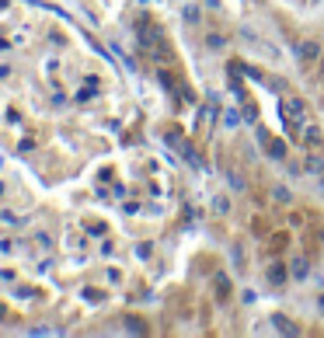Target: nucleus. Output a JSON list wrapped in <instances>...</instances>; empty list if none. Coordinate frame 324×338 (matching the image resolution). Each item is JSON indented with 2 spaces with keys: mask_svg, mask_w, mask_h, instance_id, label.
<instances>
[{
  "mask_svg": "<svg viewBox=\"0 0 324 338\" xmlns=\"http://www.w3.org/2000/svg\"><path fill=\"white\" fill-rule=\"evenodd\" d=\"M272 199H275V202H283V206H289V202H293V196H289V188H286V185H275V188H272Z\"/></svg>",
  "mask_w": 324,
  "mask_h": 338,
  "instance_id": "4",
  "label": "nucleus"
},
{
  "mask_svg": "<svg viewBox=\"0 0 324 338\" xmlns=\"http://www.w3.org/2000/svg\"><path fill=\"white\" fill-rule=\"evenodd\" d=\"M0 192H4V188H0Z\"/></svg>",
  "mask_w": 324,
  "mask_h": 338,
  "instance_id": "17",
  "label": "nucleus"
},
{
  "mask_svg": "<svg viewBox=\"0 0 324 338\" xmlns=\"http://www.w3.org/2000/svg\"><path fill=\"white\" fill-rule=\"evenodd\" d=\"M244 119L254 122V119H258V108H251V105H248V108H244Z\"/></svg>",
  "mask_w": 324,
  "mask_h": 338,
  "instance_id": "13",
  "label": "nucleus"
},
{
  "mask_svg": "<svg viewBox=\"0 0 324 338\" xmlns=\"http://www.w3.org/2000/svg\"><path fill=\"white\" fill-rule=\"evenodd\" d=\"M185 18H189V25H195V21H199V11H195V7H189V11H185Z\"/></svg>",
  "mask_w": 324,
  "mask_h": 338,
  "instance_id": "14",
  "label": "nucleus"
},
{
  "mask_svg": "<svg viewBox=\"0 0 324 338\" xmlns=\"http://www.w3.org/2000/svg\"><path fill=\"white\" fill-rule=\"evenodd\" d=\"M7 49H11V42H7V39H0V53H7Z\"/></svg>",
  "mask_w": 324,
  "mask_h": 338,
  "instance_id": "15",
  "label": "nucleus"
},
{
  "mask_svg": "<svg viewBox=\"0 0 324 338\" xmlns=\"http://www.w3.org/2000/svg\"><path fill=\"white\" fill-rule=\"evenodd\" d=\"M265 279L272 282V286H283V282L289 279V269H286V265H279V261H272L268 272H265Z\"/></svg>",
  "mask_w": 324,
  "mask_h": 338,
  "instance_id": "2",
  "label": "nucleus"
},
{
  "mask_svg": "<svg viewBox=\"0 0 324 338\" xmlns=\"http://www.w3.org/2000/svg\"><path fill=\"white\" fill-rule=\"evenodd\" d=\"M317 310H321V314H324V297H317Z\"/></svg>",
  "mask_w": 324,
  "mask_h": 338,
  "instance_id": "16",
  "label": "nucleus"
},
{
  "mask_svg": "<svg viewBox=\"0 0 324 338\" xmlns=\"http://www.w3.org/2000/svg\"><path fill=\"white\" fill-rule=\"evenodd\" d=\"M265 143H268V150H272L275 160H286V143L283 139H265Z\"/></svg>",
  "mask_w": 324,
  "mask_h": 338,
  "instance_id": "3",
  "label": "nucleus"
},
{
  "mask_svg": "<svg viewBox=\"0 0 324 338\" xmlns=\"http://www.w3.org/2000/svg\"><path fill=\"white\" fill-rule=\"evenodd\" d=\"M213 45V49H220V45H223V35H216V32H210V39H206Z\"/></svg>",
  "mask_w": 324,
  "mask_h": 338,
  "instance_id": "11",
  "label": "nucleus"
},
{
  "mask_svg": "<svg viewBox=\"0 0 324 338\" xmlns=\"http://www.w3.org/2000/svg\"><path fill=\"white\" fill-rule=\"evenodd\" d=\"M293 56L300 63H314L321 56V45H317V42H300V45H293Z\"/></svg>",
  "mask_w": 324,
  "mask_h": 338,
  "instance_id": "1",
  "label": "nucleus"
},
{
  "mask_svg": "<svg viewBox=\"0 0 324 338\" xmlns=\"http://www.w3.org/2000/svg\"><path fill=\"white\" fill-rule=\"evenodd\" d=\"M227 181H230V188H244V178L237 171H227Z\"/></svg>",
  "mask_w": 324,
  "mask_h": 338,
  "instance_id": "9",
  "label": "nucleus"
},
{
  "mask_svg": "<svg viewBox=\"0 0 324 338\" xmlns=\"http://www.w3.org/2000/svg\"><path fill=\"white\" fill-rule=\"evenodd\" d=\"M223 122H227L230 129H237V122H241V115H237V112H227V115H223Z\"/></svg>",
  "mask_w": 324,
  "mask_h": 338,
  "instance_id": "10",
  "label": "nucleus"
},
{
  "mask_svg": "<svg viewBox=\"0 0 324 338\" xmlns=\"http://www.w3.org/2000/svg\"><path fill=\"white\" fill-rule=\"evenodd\" d=\"M289 276L293 279H304L307 276V258H296L293 265H289Z\"/></svg>",
  "mask_w": 324,
  "mask_h": 338,
  "instance_id": "8",
  "label": "nucleus"
},
{
  "mask_svg": "<svg viewBox=\"0 0 324 338\" xmlns=\"http://www.w3.org/2000/svg\"><path fill=\"white\" fill-rule=\"evenodd\" d=\"M307 171H314V175H324V157H321V154H310V157H307Z\"/></svg>",
  "mask_w": 324,
  "mask_h": 338,
  "instance_id": "5",
  "label": "nucleus"
},
{
  "mask_svg": "<svg viewBox=\"0 0 324 338\" xmlns=\"http://www.w3.org/2000/svg\"><path fill=\"white\" fill-rule=\"evenodd\" d=\"M213 286L220 289V297H227V293H230V279L223 276V272H216V276H213Z\"/></svg>",
  "mask_w": 324,
  "mask_h": 338,
  "instance_id": "6",
  "label": "nucleus"
},
{
  "mask_svg": "<svg viewBox=\"0 0 324 338\" xmlns=\"http://www.w3.org/2000/svg\"><path fill=\"white\" fill-rule=\"evenodd\" d=\"M317 139H321V133H317V126H310V129H307V143H317Z\"/></svg>",
  "mask_w": 324,
  "mask_h": 338,
  "instance_id": "12",
  "label": "nucleus"
},
{
  "mask_svg": "<svg viewBox=\"0 0 324 338\" xmlns=\"http://www.w3.org/2000/svg\"><path fill=\"white\" fill-rule=\"evenodd\" d=\"M213 213H220V216L230 213V199L227 196H213Z\"/></svg>",
  "mask_w": 324,
  "mask_h": 338,
  "instance_id": "7",
  "label": "nucleus"
}]
</instances>
